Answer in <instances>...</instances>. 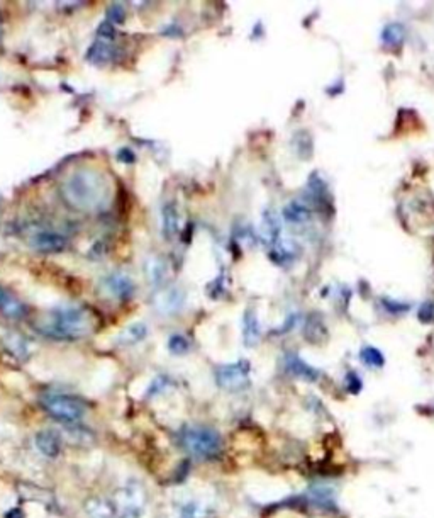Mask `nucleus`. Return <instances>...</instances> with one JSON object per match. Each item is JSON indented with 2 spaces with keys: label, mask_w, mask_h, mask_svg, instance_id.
Listing matches in <instances>:
<instances>
[{
  "label": "nucleus",
  "mask_w": 434,
  "mask_h": 518,
  "mask_svg": "<svg viewBox=\"0 0 434 518\" xmlns=\"http://www.w3.org/2000/svg\"><path fill=\"white\" fill-rule=\"evenodd\" d=\"M155 310L162 314H175L185 306V293L178 287H168L155 296Z\"/></svg>",
  "instance_id": "obj_8"
},
{
  "label": "nucleus",
  "mask_w": 434,
  "mask_h": 518,
  "mask_svg": "<svg viewBox=\"0 0 434 518\" xmlns=\"http://www.w3.org/2000/svg\"><path fill=\"white\" fill-rule=\"evenodd\" d=\"M41 404L49 416L63 423H75L85 415V404L68 395H48Z\"/></svg>",
  "instance_id": "obj_5"
},
{
  "label": "nucleus",
  "mask_w": 434,
  "mask_h": 518,
  "mask_svg": "<svg viewBox=\"0 0 434 518\" xmlns=\"http://www.w3.org/2000/svg\"><path fill=\"white\" fill-rule=\"evenodd\" d=\"M85 513L88 518H116L117 508L114 501L93 496L85 501Z\"/></svg>",
  "instance_id": "obj_14"
},
{
  "label": "nucleus",
  "mask_w": 434,
  "mask_h": 518,
  "mask_svg": "<svg viewBox=\"0 0 434 518\" xmlns=\"http://www.w3.org/2000/svg\"><path fill=\"white\" fill-rule=\"evenodd\" d=\"M34 443H36L38 450L46 457H58L63 450V439H61L60 432L53 430V428H45L39 430L34 437Z\"/></svg>",
  "instance_id": "obj_10"
},
{
  "label": "nucleus",
  "mask_w": 434,
  "mask_h": 518,
  "mask_svg": "<svg viewBox=\"0 0 434 518\" xmlns=\"http://www.w3.org/2000/svg\"><path fill=\"white\" fill-rule=\"evenodd\" d=\"M117 518H141L146 506V492L138 481H129L116 492Z\"/></svg>",
  "instance_id": "obj_4"
},
{
  "label": "nucleus",
  "mask_w": 434,
  "mask_h": 518,
  "mask_svg": "<svg viewBox=\"0 0 434 518\" xmlns=\"http://www.w3.org/2000/svg\"><path fill=\"white\" fill-rule=\"evenodd\" d=\"M210 515V508L206 503L197 500H190L177 508V518H207Z\"/></svg>",
  "instance_id": "obj_18"
},
{
  "label": "nucleus",
  "mask_w": 434,
  "mask_h": 518,
  "mask_svg": "<svg viewBox=\"0 0 434 518\" xmlns=\"http://www.w3.org/2000/svg\"><path fill=\"white\" fill-rule=\"evenodd\" d=\"M104 291L111 298L121 299V301H126L134 294L136 286L132 282V279L129 277L124 272H114V274H109L107 277L102 280Z\"/></svg>",
  "instance_id": "obj_7"
},
{
  "label": "nucleus",
  "mask_w": 434,
  "mask_h": 518,
  "mask_svg": "<svg viewBox=\"0 0 434 518\" xmlns=\"http://www.w3.org/2000/svg\"><path fill=\"white\" fill-rule=\"evenodd\" d=\"M0 344L17 359H27L31 356V344L22 333L10 328H0Z\"/></svg>",
  "instance_id": "obj_9"
},
{
  "label": "nucleus",
  "mask_w": 434,
  "mask_h": 518,
  "mask_svg": "<svg viewBox=\"0 0 434 518\" xmlns=\"http://www.w3.org/2000/svg\"><path fill=\"white\" fill-rule=\"evenodd\" d=\"M31 245L39 252H61L68 245V238L65 235H61L60 231L46 229V231H38L31 238Z\"/></svg>",
  "instance_id": "obj_11"
},
{
  "label": "nucleus",
  "mask_w": 434,
  "mask_h": 518,
  "mask_svg": "<svg viewBox=\"0 0 434 518\" xmlns=\"http://www.w3.org/2000/svg\"><path fill=\"white\" fill-rule=\"evenodd\" d=\"M404 38H405L404 27H402L401 24H397V22L383 27L382 41L385 46H390V48H394V46H401L402 43H404Z\"/></svg>",
  "instance_id": "obj_20"
},
{
  "label": "nucleus",
  "mask_w": 434,
  "mask_h": 518,
  "mask_svg": "<svg viewBox=\"0 0 434 518\" xmlns=\"http://www.w3.org/2000/svg\"><path fill=\"white\" fill-rule=\"evenodd\" d=\"M260 321H258L255 311L248 310L245 313L243 318V338L246 345H256L258 340H260Z\"/></svg>",
  "instance_id": "obj_17"
},
{
  "label": "nucleus",
  "mask_w": 434,
  "mask_h": 518,
  "mask_svg": "<svg viewBox=\"0 0 434 518\" xmlns=\"http://www.w3.org/2000/svg\"><path fill=\"white\" fill-rule=\"evenodd\" d=\"M146 275L150 279L151 284L160 286V284L165 282L168 275V267L162 259H150L146 262Z\"/></svg>",
  "instance_id": "obj_19"
},
{
  "label": "nucleus",
  "mask_w": 434,
  "mask_h": 518,
  "mask_svg": "<svg viewBox=\"0 0 434 518\" xmlns=\"http://www.w3.org/2000/svg\"><path fill=\"white\" fill-rule=\"evenodd\" d=\"M146 335H148V326L144 325V323H132V325H129L127 328H124L123 332L119 333L117 342L124 346L136 345V344H139V342H143L144 338H146Z\"/></svg>",
  "instance_id": "obj_16"
},
{
  "label": "nucleus",
  "mask_w": 434,
  "mask_h": 518,
  "mask_svg": "<svg viewBox=\"0 0 434 518\" xmlns=\"http://www.w3.org/2000/svg\"><path fill=\"white\" fill-rule=\"evenodd\" d=\"M168 350H170L173 356H185V353L190 352L192 344L189 338L182 333H173L170 338H168Z\"/></svg>",
  "instance_id": "obj_21"
},
{
  "label": "nucleus",
  "mask_w": 434,
  "mask_h": 518,
  "mask_svg": "<svg viewBox=\"0 0 434 518\" xmlns=\"http://www.w3.org/2000/svg\"><path fill=\"white\" fill-rule=\"evenodd\" d=\"M162 223H163V233L168 238L175 236L178 233L180 228V216H178V209L173 202H168V204L163 206L162 209Z\"/></svg>",
  "instance_id": "obj_15"
},
{
  "label": "nucleus",
  "mask_w": 434,
  "mask_h": 518,
  "mask_svg": "<svg viewBox=\"0 0 434 518\" xmlns=\"http://www.w3.org/2000/svg\"><path fill=\"white\" fill-rule=\"evenodd\" d=\"M0 40H2V21H0Z\"/></svg>",
  "instance_id": "obj_29"
},
{
  "label": "nucleus",
  "mask_w": 434,
  "mask_h": 518,
  "mask_svg": "<svg viewBox=\"0 0 434 518\" xmlns=\"http://www.w3.org/2000/svg\"><path fill=\"white\" fill-rule=\"evenodd\" d=\"M38 332L54 340H78L93 330V318L82 306H60L36 323Z\"/></svg>",
  "instance_id": "obj_2"
},
{
  "label": "nucleus",
  "mask_w": 434,
  "mask_h": 518,
  "mask_svg": "<svg viewBox=\"0 0 434 518\" xmlns=\"http://www.w3.org/2000/svg\"><path fill=\"white\" fill-rule=\"evenodd\" d=\"M284 214H285V218H287V221H292V223H299V221L307 220L309 211L306 208H304L302 204L292 202V204H288L287 208H285Z\"/></svg>",
  "instance_id": "obj_24"
},
{
  "label": "nucleus",
  "mask_w": 434,
  "mask_h": 518,
  "mask_svg": "<svg viewBox=\"0 0 434 518\" xmlns=\"http://www.w3.org/2000/svg\"><path fill=\"white\" fill-rule=\"evenodd\" d=\"M182 445L195 457H214L221 452L222 439L209 427H189L182 432Z\"/></svg>",
  "instance_id": "obj_3"
},
{
  "label": "nucleus",
  "mask_w": 434,
  "mask_h": 518,
  "mask_svg": "<svg viewBox=\"0 0 434 518\" xmlns=\"http://www.w3.org/2000/svg\"><path fill=\"white\" fill-rule=\"evenodd\" d=\"M287 367L290 369V371L294 372L295 376L307 377V379H316V376H318V372H316L314 369L309 367L306 362L300 360L299 357H295V356H288L287 357Z\"/></svg>",
  "instance_id": "obj_22"
},
{
  "label": "nucleus",
  "mask_w": 434,
  "mask_h": 518,
  "mask_svg": "<svg viewBox=\"0 0 434 518\" xmlns=\"http://www.w3.org/2000/svg\"><path fill=\"white\" fill-rule=\"evenodd\" d=\"M126 19V10L121 3H112L111 7L107 9V21L112 22V24H119Z\"/></svg>",
  "instance_id": "obj_27"
},
{
  "label": "nucleus",
  "mask_w": 434,
  "mask_h": 518,
  "mask_svg": "<svg viewBox=\"0 0 434 518\" xmlns=\"http://www.w3.org/2000/svg\"><path fill=\"white\" fill-rule=\"evenodd\" d=\"M171 381L168 379L166 376H158L156 379L153 381V384L148 388V396H155V395H162L163 391H166L168 388H170Z\"/></svg>",
  "instance_id": "obj_26"
},
{
  "label": "nucleus",
  "mask_w": 434,
  "mask_h": 518,
  "mask_svg": "<svg viewBox=\"0 0 434 518\" xmlns=\"http://www.w3.org/2000/svg\"><path fill=\"white\" fill-rule=\"evenodd\" d=\"M263 231H265V236H267V240L270 241V243L275 245L277 240H279V236H280V223H279V220H277V216L273 213L265 214Z\"/></svg>",
  "instance_id": "obj_23"
},
{
  "label": "nucleus",
  "mask_w": 434,
  "mask_h": 518,
  "mask_svg": "<svg viewBox=\"0 0 434 518\" xmlns=\"http://www.w3.org/2000/svg\"><path fill=\"white\" fill-rule=\"evenodd\" d=\"M362 360L365 362V364L373 365V367H380L383 364L382 353L378 352L377 349H373V346H365V349L362 350Z\"/></svg>",
  "instance_id": "obj_25"
},
{
  "label": "nucleus",
  "mask_w": 434,
  "mask_h": 518,
  "mask_svg": "<svg viewBox=\"0 0 434 518\" xmlns=\"http://www.w3.org/2000/svg\"><path fill=\"white\" fill-rule=\"evenodd\" d=\"M216 383L226 391H241L249 384V364L240 360L221 365L216 371Z\"/></svg>",
  "instance_id": "obj_6"
},
{
  "label": "nucleus",
  "mask_w": 434,
  "mask_h": 518,
  "mask_svg": "<svg viewBox=\"0 0 434 518\" xmlns=\"http://www.w3.org/2000/svg\"><path fill=\"white\" fill-rule=\"evenodd\" d=\"M117 54H119V46H117L114 41L99 38V40H97L88 48L87 60L95 65H102V63H107V61L114 60Z\"/></svg>",
  "instance_id": "obj_12"
},
{
  "label": "nucleus",
  "mask_w": 434,
  "mask_h": 518,
  "mask_svg": "<svg viewBox=\"0 0 434 518\" xmlns=\"http://www.w3.org/2000/svg\"><path fill=\"white\" fill-rule=\"evenodd\" d=\"M3 518H24V512L21 508H10Z\"/></svg>",
  "instance_id": "obj_28"
},
{
  "label": "nucleus",
  "mask_w": 434,
  "mask_h": 518,
  "mask_svg": "<svg viewBox=\"0 0 434 518\" xmlns=\"http://www.w3.org/2000/svg\"><path fill=\"white\" fill-rule=\"evenodd\" d=\"M0 313L7 318L19 319L26 317L27 307L24 303L19 298H15L10 291H7L6 287L0 286Z\"/></svg>",
  "instance_id": "obj_13"
},
{
  "label": "nucleus",
  "mask_w": 434,
  "mask_h": 518,
  "mask_svg": "<svg viewBox=\"0 0 434 518\" xmlns=\"http://www.w3.org/2000/svg\"><path fill=\"white\" fill-rule=\"evenodd\" d=\"M112 182L93 167L72 170L61 184V196L73 209L82 213H99L112 199Z\"/></svg>",
  "instance_id": "obj_1"
}]
</instances>
